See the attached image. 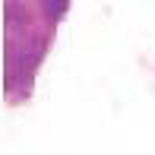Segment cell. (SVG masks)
I'll use <instances>...</instances> for the list:
<instances>
[{"label": "cell", "mask_w": 155, "mask_h": 155, "mask_svg": "<svg viewBox=\"0 0 155 155\" xmlns=\"http://www.w3.org/2000/svg\"><path fill=\"white\" fill-rule=\"evenodd\" d=\"M48 10H51V16H60V13L67 10V3H48Z\"/></svg>", "instance_id": "obj_1"}]
</instances>
